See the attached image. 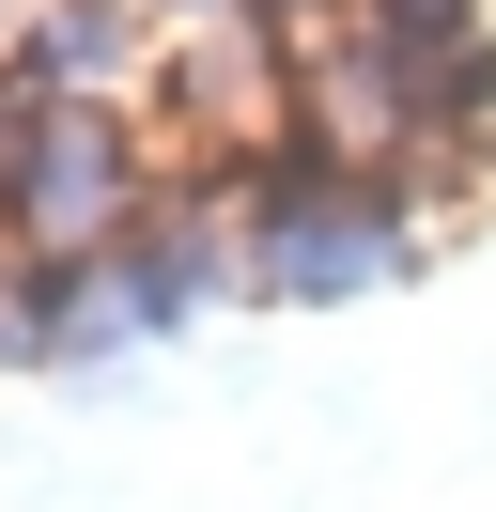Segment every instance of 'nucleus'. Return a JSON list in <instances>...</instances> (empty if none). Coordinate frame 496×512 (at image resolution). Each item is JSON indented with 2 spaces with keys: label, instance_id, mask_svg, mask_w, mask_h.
<instances>
[{
  "label": "nucleus",
  "instance_id": "nucleus-4",
  "mask_svg": "<svg viewBox=\"0 0 496 512\" xmlns=\"http://www.w3.org/2000/svg\"><path fill=\"white\" fill-rule=\"evenodd\" d=\"M217 16H233V0H217Z\"/></svg>",
  "mask_w": 496,
  "mask_h": 512
},
{
  "label": "nucleus",
  "instance_id": "nucleus-2",
  "mask_svg": "<svg viewBox=\"0 0 496 512\" xmlns=\"http://www.w3.org/2000/svg\"><path fill=\"white\" fill-rule=\"evenodd\" d=\"M0 218H16V249H31V264H93V249H124L155 202H140V156H124V125L62 109V125L31 140V171L0 187Z\"/></svg>",
  "mask_w": 496,
  "mask_h": 512
},
{
  "label": "nucleus",
  "instance_id": "nucleus-3",
  "mask_svg": "<svg viewBox=\"0 0 496 512\" xmlns=\"http://www.w3.org/2000/svg\"><path fill=\"white\" fill-rule=\"evenodd\" d=\"M124 264L155 280V326H186L217 280H233V249H217V218H202V202H155V218L124 233Z\"/></svg>",
  "mask_w": 496,
  "mask_h": 512
},
{
  "label": "nucleus",
  "instance_id": "nucleus-1",
  "mask_svg": "<svg viewBox=\"0 0 496 512\" xmlns=\"http://www.w3.org/2000/svg\"><path fill=\"white\" fill-rule=\"evenodd\" d=\"M248 218H264L248 280H264L279 311H326V295H372V280H403V218H388L372 187H341L326 156H264Z\"/></svg>",
  "mask_w": 496,
  "mask_h": 512
}]
</instances>
